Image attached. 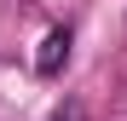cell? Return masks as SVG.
Masks as SVG:
<instances>
[{"instance_id":"2","label":"cell","mask_w":127,"mask_h":121,"mask_svg":"<svg viewBox=\"0 0 127 121\" xmlns=\"http://www.w3.org/2000/svg\"><path fill=\"white\" fill-rule=\"evenodd\" d=\"M52 121H87V110L81 104H64V110H52Z\"/></svg>"},{"instance_id":"1","label":"cell","mask_w":127,"mask_h":121,"mask_svg":"<svg viewBox=\"0 0 127 121\" xmlns=\"http://www.w3.org/2000/svg\"><path fill=\"white\" fill-rule=\"evenodd\" d=\"M69 40H75L69 29H52L46 40H40V58H35V69H40V75H58L64 64H69Z\"/></svg>"}]
</instances>
